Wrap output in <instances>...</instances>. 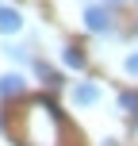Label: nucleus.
Returning <instances> with one entry per match:
<instances>
[{
    "instance_id": "11",
    "label": "nucleus",
    "mask_w": 138,
    "mask_h": 146,
    "mask_svg": "<svg viewBox=\"0 0 138 146\" xmlns=\"http://www.w3.org/2000/svg\"><path fill=\"white\" fill-rule=\"evenodd\" d=\"M108 4H119V0H108Z\"/></svg>"
},
{
    "instance_id": "5",
    "label": "nucleus",
    "mask_w": 138,
    "mask_h": 146,
    "mask_svg": "<svg viewBox=\"0 0 138 146\" xmlns=\"http://www.w3.org/2000/svg\"><path fill=\"white\" fill-rule=\"evenodd\" d=\"M19 27H23V15H19V8H8V4H0V35H15Z\"/></svg>"
},
{
    "instance_id": "2",
    "label": "nucleus",
    "mask_w": 138,
    "mask_h": 146,
    "mask_svg": "<svg viewBox=\"0 0 138 146\" xmlns=\"http://www.w3.org/2000/svg\"><path fill=\"white\" fill-rule=\"evenodd\" d=\"M115 15H111V8H104V4H96V8H88L85 12V27L92 31V35H108L111 27H115Z\"/></svg>"
},
{
    "instance_id": "3",
    "label": "nucleus",
    "mask_w": 138,
    "mask_h": 146,
    "mask_svg": "<svg viewBox=\"0 0 138 146\" xmlns=\"http://www.w3.org/2000/svg\"><path fill=\"white\" fill-rule=\"evenodd\" d=\"M73 104H77V108H92V104H100V85H92V81L73 85Z\"/></svg>"
},
{
    "instance_id": "1",
    "label": "nucleus",
    "mask_w": 138,
    "mask_h": 146,
    "mask_svg": "<svg viewBox=\"0 0 138 146\" xmlns=\"http://www.w3.org/2000/svg\"><path fill=\"white\" fill-rule=\"evenodd\" d=\"M61 135H65V123H61V111L54 108V100L35 96L19 111V142L23 146H61Z\"/></svg>"
},
{
    "instance_id": "8",
    "label": "nucleus",
    "mask_w": 138,
    "mask_h": 146,
    "mask_svg": "<svg viewBox=\"0 0 138 146\" xmlns=\"http://www.w3.org/2000/svg\"><path fill=\"white\" fill-rule=\"evenodd\" d=\"M119 108L138 119V92H127V88H123V92H119Z\"/></svg>"
},
{
    "instance_id": "10",
    "label": "nucleus",
    "mask_w": 138,
    "mask_h": 146,
    "mask_svg": "<svg viewBox=\"0 0 138 146\" xmlns=\"http://www.w3.org/2000/svg\"><path fill=\"white\" fill-rule=\"evenodd\" d=\"M4 50H8V58H12V62H23V58H27L23 46H4Z\"/></svg>"
},
{
    "instance_id": "9",
    "label": "nucleus",
    "mask_w": 138,
    "mask_h": 146,
    "mask_svg": "<svg viewBox=\"0 0 138 146\" xmlns=\"http://www.w3.org/2000/svg\"><path fill=\"white\" fill-rule=\"evenodd\" d=\"M123 69H127V73H134V77H138V50H134V54H127V62H123Z\"/></svg>"
},
{
    "instance_id": "6",
    "label": "nucleus",
    "mask_w": 138,
    "mask_h": 146,
    "mask_svg": "<svg viewBox=\"0 0 138 146\" xmlns=\"http://www.w3.org/2000/svg\"><path fill=\"white\" fill-rule=\"evenodd\" d=\"M31 69H35V73H38V77H42L50 88H58V85H61V77H58V73H54L50 66H46V62H38V58H35V62H31Z\"/></svg>"
},
{
    "instance_id": "7",
    "label": "nucleus",
    "mask_w": 138,
    "mask_h": 146,
    "mask_svg": "<svg viewBox=\"0 0 138 146\" xmlns=\"http://www.w3.org/2000/svg\"><path fill=\"white\" fill-rule=\"evenodd\" d=\"M61 62H65L69 69H85V54H81L77 46H65V50H61Z\"/></svg>"
},
{
    "instance_id": "4",
    "label": "nucleus",
    "mask_w": 138,
    "mask_h": 146,
    "mask_svg": "<svg viewBox=\"0 0 138 146\" xmlns=\"http://www.w3.org/2000/svg\"><path fill=\"white\" fill-rule=\"evenodd\" d=\"M23 88H27V81L19 73H4L0 77V100H15V96H23Z\"/></svg>"
}]
</instances>
